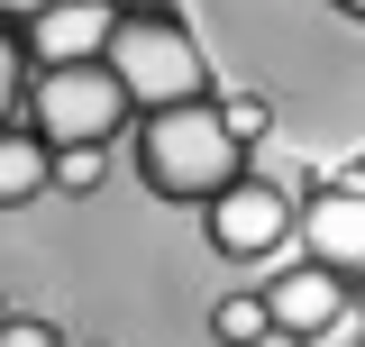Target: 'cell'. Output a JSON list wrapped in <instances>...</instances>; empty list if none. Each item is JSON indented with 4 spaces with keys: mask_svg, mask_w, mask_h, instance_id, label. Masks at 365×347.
<instances>
[{
    "mask_svg": "<svg viewBox=\"0 0 365 347\" xmlns=\"http://www.w3.org/2000/svg\"><path fill=\"white\" fill-rule=\"evenodd\" d=\"M356 329H365L356 311H338V320H329V329H319V338H311V347H356Z\"/></svg>",
    "mask_w": 365,
    "mask_h": 347,
    "instance_id": "obj_14",
    "label": "cell"
},
{
    "mask_svg": "<svg viewBox=\"0 0 365 347\" xmlns=\"http://www.w3.org/2000/svg\"><path fill=\"white\" fill-rule=\"evenodd\" d=\"M110 74L128 83L137 110H165V101H201L210 91V64H201V46H192V28L182 19H165V9H119V28H110Z\"/></svg>",
    "mask_w": 365,
    "mask_h": 347,
    "instance_id": "obj_2",
    "label": "cell"
},
{
    "mask_svg": "<svg viewBox=\"0 0 365 347\" xmlns=\"http://www.w3.org/2000/svg\"><path fill=\"white\" fill-rule=\"evenodd\" d=\"M119 28V0H37L28 9V55L37 64H83Z\"/></svg>",
    "mask_w": 365,
    "mask_h": 347,
    "instance_id": "obj_6",
    "label": "cell"
},
{
    "mask_svg": "<svg viewBox=\"0 0 365 347\" xmlns=\"http://www.w3.org/2000/svg\"><path fill=\"white\" fill-rule=\"evenodd\" d=\"M220 119H228L237 137H247V146H256V137L274 129V119H265V101H247V91H237V101H220Z\"/></svg>",
    "mask_w": 365,
    "mask_h": 347,
    "instance_id": "obj_13",
    "label": "cell"
},
{
    "mask_svg": "<svg viewBox=\"0 0 365 347\" xmlns=\"http://www.w3.org/2000/svg\"><path fill=\"white\" fill-rule=\"evenodd\" d=\"M265 329H274V311H265V293H228V302L210 311V338H220V347H256V338H265Z\"/></svg>",
    "mask_w": 365,
    "mask_h": 347,
    "instance_id": "obj_9",
    "label": "cell"
},
{
    "mask_svg": "<svg viewBox=\"0 0 365 347\" xmlns=\"http://www.w3.org/2000/svg\"><path fill=\"white\" fill-rule=\"evenodd\" d=\"M19 83H28V37H9V28H0V119H9Z\"/></svg>",
    "mask_w": 365,
    "mask_h": 347,
    "instance_id": "obj_12",
    "label": "cell"
},
{
    "mask_svg": "<svg viewBox=\"0 0 365 347\" xmlns=\"http://www.w3.org/2000/svg\"><path fill=\"white\" fill-rule=\"evenodd\" d=\"M338 9H347V19H365V0H338Z\"/></svg>",
    "mask_w": 365,
    "mask_h": 347,
    "instance_id": "obj_15",
    "label": "cell"
},
{
    "mask_svg": "<svg viewBox=\"0 0 365 347\" xmlns=\"http://www.w3.org/2000/svg\"><path fill=\"white\" fill-rule=\"evenodd\" d=\"M201 238H210L228 265H265L274 247L292 238V201L274 192L265 174H237V183H220V192L201 201Z\"/></svg>",
    "mask_w": 365,
    "mask_h": 347,
    "instance_id": "obj_4",
    "label": "cell"
},
{
    "mask_svg": "<svg viewBox=\"0 0 365 347\" xmlns=\"http://www.w3.org/2000/svg\"><path fill=\"white\" fill-rule=\"evenodd\" d=\"M128 83L110 74V55H83V64H46L37 91H28V119H37L46 146H110L128 129Z\"/></svg>",
    "mask_w": 365,
    "mask_h": 347,
    "instance_id": "obj_3",
    "label": "cell"
},
{
    "mask_svg": "<svg viewBox=\"0 0 365 347\" xmlns=\"http://www.w3.org/2000/svg\"><path fill=\"white\" fill-rule=\"evenodd\" d=\"M119 9H137V0H119Z\"/></svg>",
    "mask_w": 365,
    "mask_h": 347,
    "instance_id": "obj_16",
    "label": "cell"
},
{
    "mask_svg": "<svg viewBox=\"0 0 365 347\" xmlns=\"http://www.w3.org/2000/svg\"><path fill=\"white\" fill-rule=\"evenodd\" d=\"M64 347H73V338H64Z\"/></svg>",
    "mask_w": 365,
    "mask_h": 347,
    "instance_id": "obj_17",
    "label": "cell"
},
{
    "mask_svg": "<svg viewBox=\"0 0 365 347\" xmlns=\"http://www.w3.org/2000/svg\"><path fill=\"white\" fill-rule=\"evenodd\" d=\"M302 247H311L329 274H365V165L347 183H329L302 201Z\"/></svg>",
    "mask_w": 365,
    "mask_h": 347,
    "instance_id": "obj_5",
    "label": "cell"
},
{
    "mask_svg": "<svg viewBox=\"0 0 365 347\" xmlns=\"http://www.w3.org/2000/svg\"><path fill=\"white\" fill-rule=\"evenodd\" d=\"M46 183H55V146H46L37 129H9V119H0V211L37 201Z\"/></svg>",
    "mask_w": 365,
    "mask_h": 347,
    "instance_id": "obj_8",
    "label": "cell"
},
{
    "mask_svg": "<svg viewBox=\"0 0 365 347\" xmlns=\"http://www.w3.org/2000/svg\"><path fill=\"white\" fill-rule=\"evenodd\" d=\"M55 183L64 192H91L101 183V146H55Z\"/></svg>",
    "mask_w": 365,
    "mask_h": 347,
    "instance_id": "obj_10",
    "label": "cell"
},
{
    "mask_svg": "<svg viewBox=\"0 0 365 347\" xmlns=\"http://www.w3.org/2000/svg\"><path fill=\"white\" fill-rule=\"evenodd\" d=\"M265 311H274V329H292V338H319L338 311H347V274H329V265H292V274H274L265 283Z\"/></svg>",
    "mask_w": 365,
    "mask_h": 347,
    "instance_id": "obj_7",
    "label": "cell"
},
{
    "mask_svg": "<svg viewBox=\"0 0 365 347\" xmlns=\"http://www.w3.org/2000/svg\"><path fill=\"white\" fill-rule=\"evenodd\" d=\"M0 347H64V329L37 320V311H9V320H0Z\"/></svg>",
    "mask_w": 365,
    "mask_h": 347,
    "instance_id": "obj_11",
    "label": "cell"
},
{
    "mask_svg": "<svg viewBox=\"0 0 365 347\" xmlns=\"http://www.w3.org/2000/svg\"><path fill=\"white\" fill-rule=\"evenodd\" d=\"M137 174L165 201H210L220 183L247 174V137L220 119V101H165L137 129Z\"/></svg>",
    "mask_w": 365,
    "mask_h": 347,
    "instance_id": "obj_1",
    "label": "cell"
}]
</instances>
